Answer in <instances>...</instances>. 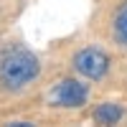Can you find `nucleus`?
Instances as JSON below:
<instances>
[{
	"mask_svg": "<svg viewBox=\"0 0 127 127\" xmlns=\"http://www.w3.org/2000/svg\"><path fill=\"white\" fill-rule=\"evenodd\" d=\"M38 59L28 51H15L0 64V81L8 89H18L38 76Z\"/></svg>",
	"mask_w": 127,
	"mask_h": 127,
	"instance_id": "1",
	"label": "nucleus"
},
{
	"mask_svg": "<svg viewBox=\"0 0 127 127\" xmlns=\"http://www.w3.org/2000/svg\"><path fill=\"white\" fill-rule=\"evenodd\" d=\"M74 66L87 79H102L107 74V69H109V59L99 48H84V51H79L74 56Z\"/></svg>",
	"mask_w": 127,
	"mask_h": 127,
	"instance_id": "2",
	"label": "nucleus"
},
{
	"mask_svg": "<svg viewBox=\"0 0 127 127\" xmlns=\"http://www.w3.org/2000/svg\"><path fill=\"white\" fill-rule=\"evenodd\" d=\"M87 87L81 81H74V79H64L56 84V89L51 92V102L59 104V107H81L87 102Z\"/></svg>",
	"mask_w": 127,
	"mask_h": 127,
	"instance_id": "3",
	"label": "nucleus"
},
{
	"mask_svg": "<svg viewBox=\"0 0 127 127\" xmlns=\"http://www.w3.org/2000/svg\"><path fill=\"white\" fill-rule=\"evenodd\" d=\"M120 117H122V109L117 104H109V102H104L94 109V120L99 125H114V122H120Z\"/></svg>",
	"mask_w": 127,
	"mask_h": 127,
	"instance_id": "4",
	"label": "nucleus"
},
{
	"mask_svg": "<svg viewBox=\"0 0 127 127\" xmlns=\"http://www.w3.org/2000/svg\"><path fill=\"white\" fill-rule=\"evenodd\" d=\"M114 28H117V36H120V41L127 46V5L117 13V20H114Z\"/></svg>",
	"mask_w": 127,
	"mask_h": 127,
	"instance_id": "5",
	"label": "nucleus"
}]
</instances>
